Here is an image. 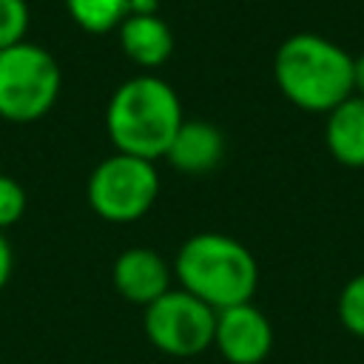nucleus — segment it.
Returning a JSON list of instances; mask_svg holds the SVG:
<instances>
[{"instance_id": "obj_16", "label": "nucleus", "mask_w": 364, "mask_h": 364, "mask_svg": "<svg viewBox=\"0 0 364 364\" xmlns=\"http://www.w3.org/2000/svg\"><path fill=\"white\" fill-rule=\"evenodd\" d=\"M11 247H9V242L3 239V233H0V290L6 287V282H9V276H11Z\"/></svg>"}, {"instance_id": "obj_14", "label": "nucleus", "mask_w": 364, "mask_h": 364, "mask_svg": "<svg viewBox=\"0 0 364 364\" xmlns=\"http://www.w3.org/2000/svg\"><path fill=\"white\" fill-rule=\"evenodd\" d=\"M26 31H28V3L0 0V51L26 43Z\"/></svg>"}, {"instance_id": "obj_6", "label": "nucleus", "mask_w": 364, "mask_h": 364, "mask_svg": "<svg viewBox=\"0 0 364 364\" xmlns=\"http://www.w3.org/2000/svg\"><path fill=\"white\" fill-rule=\"evenodd\" d=\"M216 310L188 290H168L145 307V336L168 355L191 358L213 344Z\"/></svg>"}, {"instance_id": "obj_11", "label": "nucleus", "mask_w": 364, "mask_h": 364, "mask_svg": "<svg viewBox=\"0 0 364 364\" xmlns=\"http://www.w3.org/2000/svg\"><path fill=\"white\" fill-rule=\"evenodd\" d=\"M324 142L336 162L364 168V97L353 94L327 114Z\"/></svg>"}, {"instance_id": "obj_12", "label": "nucleus", "mask_w": 364, "mask_h": 364, "mask_svg": "<svg viewBox=\"0 0 364 364\" xmlns=\"http://www.w3.org/2000/svg\"><path fill=\"white\" fill-rule=\"evenodd\" d=\"M71 20L88 34H105L119 28L131 14V0H65Z\"/></svg>"}, {"instance_id": "obj_17", "label": "nucleus", "mask_w": 364, "mask_h": 364, "mask_svg": "<svg viewBox=\"0 0 364 364\" xmlns=\"http://www.w3.org/2000/svg\"><path fill=\"white\" fill-rule=\"evenodd\" d=\"M353 94L364 97V51L353 57Z\"/></svg>"}, {"instance_id": "obj_1", "label": "nucleus", "mask_w": 364, "mask_h": 364, "mask_svg": "<svg viewBox=\"0 0 364 364\" xmlns=\"http://www.w3.org/2000/svg\"><path fill=\"white\" fill-rule=\"evenodd\" d=\"M273 77L296 108L330 114L353 97V54L316 31H299L279 46Z\"/></svg>"}, {"instance_id": "obj_5", "label": "nucleus", "mask_w": 364, "mask_h": 364, "mask_svg": "<svg viewBox=\"0 0 364 364\" xmlns=\"http://www.w3.org/2000/svg\"><path fill=\"white\" fill-rule=\"evenodd\" d=\"M159 196V173L151 159L111 154L88 179V202L105 222L125 225L142 219Z\"/></svg>"}, {"instance_id": "obj_3", "label": "nucleus", "mask_w": 364, "mask_h": 364, "mask_svg": "<svg viewBox=\"0 0 364 364\" xmlns=\"http://www.w3.org/2000/svg\"><path fill=\"white\" fill-rule=\"evenodd\" d=\"M176 279L213 310L245 304L256 293L259 267L253 253L233 236L196 233L176 253Z\"/></svg>"}, {"instance_id": "obj_15", "label": "nucleus", "mask_w": 364, "mask_h": 364, "mask_svg": "<svg viewBox=\"0 0 364 364\" xmlns=\"http://www.w3.org/2000/svg\"><path fill=\"white\" fill-rule=\"evenodd\" d=\"M26 210V191L17 179L0 173V233L6 228H11L14 222H20Z\"/></svg>"}, {"instance_id": "obj_4", "label": "nucleus", "mask_w": 364, "mask_h": 364, "mask_svg": "<svg viewBox=\"0 0 364 364\" xmlns=\"http://www.w3.org/2000/svg\"><path fill=\"white\" fill-rule=\"evenodd\" d=\"M60 94L57 60L34 43L0 51V117L11 122L40 119Z\"/></svg>"}, {"instance_id": "obj_9", "label": "nucleus", "mask_w": 364, "mask_h": 364, "mask_svg": "<svg viewBox=\"0 0 364 364\" xmlns=\"http://www.w3.org/2000/svg\"><path fill=\"white\" fill-rule=\"evenodd\" d=\"M225 156V136L216 125L202 119H182L165 159L182 173H208Z\"/></svg>"}, {"instance_id": "obj_10", "label": "nucleus", "mask_w": 364, "mask_h": 364, "mask_svg": "<svg viewBox=\"0 0 364 364\" xmlns=\"http://www.w3.org/2000/svg\"><path fill=\"white\" fill-rule=\"evenodd\" d=\"M119 46L131 63L156 68L171 57L173 34L159 14H128L119 23Z\"/></svg>"}, {"instance_id": "obj_7", "label": "nucleus", "mask_w": 364, "mask_h": 364, "mask_svg": "<svg viewBox=\"0 0 364 364\" xmlns=\"http://www.w3.org/2000/svg\"><path fill=\"white\" fill-rule=\"evenodd\" d=\"M213 347L230 364H262L273 347V327L253 301L216 310Z\"/></svg>"}, {"instance_id": "obj_2", "label": "nucleus", "mask_w": 364, "mask_h": 364, "mask_svg": "<svg viewBox=\"0 0 364 364\" xmlns=\"http://www.w3.org/2000/svg\"><path fill=\"white\" fill-rule=\"evenodd\" d=\"M182 125V102L176 91L151 74L125 80L105 111V128L119 154L139 159H156L168 154V145Z\"/></svg>"}, {"instance_id": "obj_13", "label": "nucleus", "mask_w": 364, "mask_h": 364, "mask_svg": "<svg viewBox=\"0 0 364 364\" xmlns=\"http://www.w3.org/2000/svg\"><path fill=\"white\" fill-rule=\"evenodd\" d=\"M338 321L350 336L364 338V273L344 282L338 293Z\"/></svg>"}, {"instance_id": "obj_8", "label": "nucleus", "mask_w": 364, "mask_h": 364, "mask_svg": "<svg viewBox=\"0 0 364 364\" xmlns=\"http://www.w3.org/2000/svg\"><path fill=\"white\" fill-rule=\"evenodd\" d=\"M114 287L122 299L148 307L154 299L171 290V270L156 250L131 247L114 262Z\"/></svg>"}]
</instances>
